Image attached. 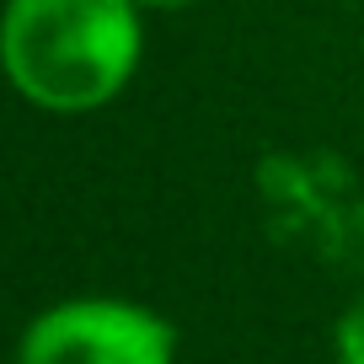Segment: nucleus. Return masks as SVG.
I'll return each mask as SVG.
<instances>
[{"label":"nucleus","mask_w":364,"mask_h":364,"mask_svg":"<svg viewBox=\"0 0 364 364\" xmlns=\"http://www.w3.org/2000/svg\"><path fill=\"white\" fill-rule=\"evenodd\" d=\"M0 59L22 97L54 113L107 102L139 59L129 0H11L0 22Z\"/></svg>","instance_id":"obj_1"},{"label":"nucleus","mask_w":364,"mask_h":364,"mask_svg":"<svg viewBox=\"0 0 364 364\" xmlns=\"http://www.w3.org/2000/svg\"><path fill=\"white\" fill-rule=\"evenodd\" d=\"M16 364H171V327L129 300H65L22 332Z\"/></svg>","instance_id":"obj_2"},{"label":"nucleus","mask_w":364,"mask_h":364,"mask_svg":"<svg viewBox=\"0 0 364 364\" xmlns=\"http://www.w3.org/2000/svg\"><path fill=\"white\" fill-rule=\"evenodd\" d=\"M338 359L343 364H364V295L343 311L338 321Z\"/></svg>","instance_id":"obj_3"},{"label":"nucleus","mask_w":364,"mask_h":364,"mask_svg":"<svg viewBox=\"0 0 364 364\" xmlns=\"http://www.w3.org/2000/svg\"><path fill=\"white\" fill-rule=\"evenodd\" d=\"M156 6H171V0H156Z\"/></svg>","instance_id":"obj_4"}]
</instances>
